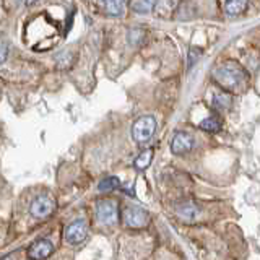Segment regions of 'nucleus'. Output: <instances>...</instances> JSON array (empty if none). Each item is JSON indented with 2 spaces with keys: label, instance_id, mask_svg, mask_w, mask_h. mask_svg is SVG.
Masks as SVG:
<instances>
[{
  "label": "nucleus",
  "instance_id": "12",
  "mask_svg": "<svg viewBox=\"0 0 260 260\" xmlns=\"http://www.w3.org/2000/svg\"><path fill=\"white\" fill-rule=\"evenodd\" d=\"M108 13L112 16H120L125 10V0H106Z\"/></svg>",
  "mask_w": 260,
  "mask_h": 260
},
{
  "label": "nucleus",
  "instance_id": "4",
  "mask_svg": "<svg viewBox=\"0 0 260 260\" xmlns=\"http://www.w3.org/2000/svg\"><path fill=\"white\" fill-rule=\"evenodd\" d=\"M124 223L128 226V228H142L145 224H148L150 221V215L148 211L140 208V207H127L124 210Z\"/></svg>",
  "mask_w": 260,
  "mask_h": 260
},
{
  "label": "nucleus",
  "instance_id": "9",
  "mask_svg": "<svg viewBox=\"0 0 260 260\" xmlns=\"http://www.w3.org/2000/svg\"><path fill=\"white\" fill-rule=\"evenodd\" d=\"M247 5H249L247 0H226L224 12L228 16H238L247 10Z\"/></svg>",
  "mask_w": 260,
  "mask_h": 260
},
{
  "label": "nucleus",
  "instance_id": "7",
  "mask_svg": "<svg viewBox=\"0 0 260 260\" xmlns=\"http://www.w3.org/2000/svg\"><path fill=\"white\" fill-rule=\"evenodd\" d=\"M54 246L51 241L47 239H39L35 244H31V247L28 249V258L29 260H44L52 254Z\"/></svg>",
  "mask_w": 260,
  "mask_h": 260
},
{
  "label": "nucleus",
  "instance_id": "6",
  "mask_svg": "<svg viewBox=\"0 0 260 260\" xmlns=\"http://www.w3.org/2000/svg\"><path fill=\"white\" fill-rule=\"evenodd\" d=\"M55 208V202L54 199L47 197V195H41V197H36L31 203V215L35 218H46L54 211Z\"/></svg>",
  "mask_w": 260,
  "mask_h": 260
},
{
  "label": "nucleus",
  "instance_id": "10",
  "mask_svg": "<svg viewBox=\"0 0 260 260\" xmlns=\"http://www.w3.org/2000/svg\"><path fill=\"white\" fill-rule=\"evenodd\" d=\"M154 7H156V0H132L130 4V8L138 15L151 13Z\"/></svg>",
  "mask_w": 260,
  "mask_h": 260
},
{
  "label": "nucleus",
  "instance_id": "3",
  "mask_svg": "<svg viewBox=\"0 0 260 260\" xmlns=\"http://www.w3.org/2000/svg\"><path fill=\"white\" fill-rule=\"evenodd\" d=\"M96 216L101 224H114L119 219L117 203L112 200H100L96 203Z\"/></svg>",
  "mask_w": 260,
  "mask_h": 260
},
{
  "label": "nucleus",
  "instance_id": "20",
  "mask_svg": "<svg viewBox=\"0 0 260 260\" xmlns=\"http://www.w3.org/2000/svg\"><path fill=\"white\" fill-rule=\"evenodd\" d=\"M103 2H106V0H103Z\"/></svg>",
  "mask_w": 260,
  "mask_h": 260
},
{
  "label": "nucleus",
  "instance_id": "2",
  "mask_svg": "<svg viewBox=\"0 0 260 260\" xmlns=\"http://www.w3.org/2000/svg\"><path fill=\"white\" fill-rule=\"evenodd\" d=\"M154 130H156V120H154V117L143 116L135 120V124L132 127V137L138 145H143L151 140Z\"/></svg>",
  "mask_w": 260,
  "mask_h": 260
},
{
  "label": "nucleus",
  "instance_id": "16",
  "mask_svg": "<svg viewBox=\"0 0 260 260\" xmlns=\"http://www.w3.org/2000/svg\"><path fill=\"white\" fill-rule=\"evenodd\" d=\"M230 104H231L230 94H226V93L215 94V98H213V106H215L216 109H228V108H230Z\"/></svg>",
  "mask_w": 260,
  "mask_h": 260
},
{
  "label": "nucleus",
  "instance_id": "17",
  "mask_svg": "<svg viewBox=\"0 0 260 260\" xmlns=\"http://www.w3.org/2000/svg\"><path fill=\"white\" fill-rule=\"evenodd\" d=\"M145 38V32L142 29H132V31H128V35H127V39H128V44H132V46H137V44H140L142 41Z\"/></svg>",
  "mask_w": 260,
  "mask_h": 260
},
{
  "label": "nucleus",
  "instance_id": "5",
  "mask_svg": "<svg viewBox=\"0 0 260 260\" xmlns=\"http://www.w3.org/2000/svg\"><path fill=\"white\" fill-rule=\"evenodd\" d=\"M65 239L67 242L77 246V244H81L86 239V234H88V226L85 219H77V221L70 223L67 228H65Z\"/></svg>",
  "mask_w": 260,
  "mask_h": 260
},
{
  "label": "nucleus",
  "instance_id": "8",
  "mask_svg": "<svg viewBox=\"0 0 260 260\" xmlns=\"http://www.w3.org/2000/svg\"><path fill=\"white\" fill-rule=\"evenodd\" d=\"M193 148V138L185 134V132H179L173 137V142H171V151L174 154H185Z\"/></svg>",
  "mask_w": 260,
  "mask_h": 260
},
{
  "label": "nucleus",
  "instance_id": "11",
  "mask_svg": "<svg viewBox=\"0 0 260 260\" xmlns=\"http://www.w3.org/2000/svg\"><path fill=\"white\" fill-rule=\"evenodd\" d=\"M197 211H199L197 207H195L192 202H185L177 208V213L184 221H193V218L197 216Z\"/></svg>",
  "mask_w": 260,
  "mask_h": 260
},
{
  "label": "nucleus",
  "instance_id": "14",
  "mask_svg": "<svg viewBox=\"0 0 260 260\" xmlns=\"http://www.w3.org/2000/svg\"><path fill=\"white\" fill-rule=\"evenodd\" d=\"M151 158H153V150H145L143 153H140L135 159V168L137 169H146L150 166L151 162Z\"/></svg>",
  "mask_w": 260,
  "mask_h": 260
},
{
  "label": "nucleus",
  "instance_id": "1",
  "mask_svg": "<svg viewBox=\"0 0 260 260\" xmlns=\"http://www.w3.org/2000/svg\"><path fill=\"white\" fill-rule=\"evenodd\" d=\"M213 78L224 88H236L246 80V73L236 63H223L215 69Z\"/></svg>",
  "mask_w": 260,
  "mask_h": 260
},
{
  "label": "nucleus",
  "instance_id": "19",
  "mask_svg": "<svg viewBox=\"0 0 260 260\" xmlns=\"http://www.w3.org/2000/svg\"><path fill=\"white\" fill-rule=\"evenodd\" d=\"M38 2V0H24V4H26L28 7H31V5H35Z\"/></svg>",
  "mask_w": 260,
  "mask_h": 260
},
{
  "label": "nucleus",
  "instance_id": "13",
  "mask_svg": "<svg viewBox=\"0 0 260 260\" xmlns=\"http://www.w3.org/2000/svg\"><path fill=\"white\" fill-rule=\"evenodd\" d=\"M120 185V179L116 177V176H108V177H104L103 181L100 182V189L101 192H111L114 189H117V187Z\"/></svg>",
  "mask_w": 260,
  "mask_h": 260
},
{
  "label": "nucleus",
  "instance_id": "15",
  "mask_svg": "<svg viewBox=\"0 0 260 260\" xmlns=\"http://www.w3.org/2000/svg\"><path fill=\"white\" fill-rule=\"evenodd\" d=\"M200 128L210 134H216L218 130L221 128V124H219V120L216 117H207L205 120H202Z\"/></svg>",
  "mask_w": 260,
  "mask_h": 260
},
{
  "label": "nucleus",
  "instance_id": "18",
  "mask_svg": "<svg viewBox=\"0 0 260 260\" xmlns=\"http://www.w3.org/2000/svg\"><path fill=\"white\" fill-rule=\"evenodd\" d=\"M8 57V46L4 39H0V65H2Z\"/></svg>",
  "mask_w": 260,
  "mask_h": 260
}]
</instances>
